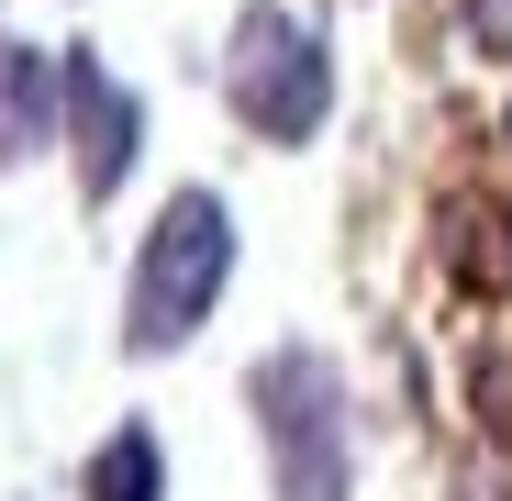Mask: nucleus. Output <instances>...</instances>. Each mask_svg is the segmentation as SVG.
<instances>
[{"label": "nucleus", "instance_id": "39448f33", "mask_svg": "<svg viewBox=\"0 0 512 501\" xmlns=\"http://www.w3.org/2000/svg\"><path fill=\"white\" fill-rule=\"evenodd\" d=\"M67 123V56L0 34V167H34Z\"/></svg>", "mask_w": 512, "mask_h": 501}, {"label": "nucleus", "instance_id": "f257e3e1", "mask_svg": "<svg viewBox=\"0 0 512 501\" xmlns=\"http://www.w3.org/2000/svg\"><path fill=\"white\" fill-rule=\"evenodd\" d=\"M234 279V201L223 190H167L145 245H134V279H123V357H179L190 334L223 312Z\"/></svg>", "mask_w": 512, "mask_h": 501}, {"label": "nucleus", "instance_id": "6e6552de", "mask_svg": "<svg viewBox=\"0 0 512 501\" xmlns=\"http://www.w3.org/2000/svg\"><path fill=\"white\" fill-rule=\"evenodd\" d=\"M468 401H479V424H490V435H512V334H490V346H479Z\"/></svg>", "mask_w": 512, "mask_h": 501}, {"label": "nucleus", "instance_id": "7ed1b4c3", "mask_svg": "<svg viewBox=\"0 0 512 501\" xmlns=\"http://www.w3.org/2000/svg\"><path fill=\"white\" fill-rule=\"evenodd\" d=\"M223 101L245 134L268 145H312L323 112H334V56L301 12H279V0H245L234 34H223Z\"/></svg>", "mask_w": 512, "mask_h": 501}, {"label": "nucleus", "instance_id": "f03ea898", "mask_svg": "<svg viewBox=\"0 0 512 501\" xmlns=\"http://www.w3.org/2000/svg\"><path fill=\"white\" fill-rule=\"evenodd\" d=\"M245 412H256V446H268V501H357L346 368L323 346H268L245 368Z\"/></svg>", "mask_w": 512, "mask_h": 501}, {"label": "nucleus", "instance_id": "1a4fd4ad", "mask_svg": "<svg viewBox=\"0 0 512 501\" xmlns=\"http://www.w3.org/2000/svg\"><path fill=\"white\" fill-rule=\"evenodd\" d=\"M457 23H468V45H479V56H501V67H512V0H457Z\"/></svg>", "mask_w": 512, "mask_h": 501}, {"label": "nucleus", "instance_id": "423d86ee", "mask_svg": "<svg viewBox=\"0 0 512 501\" xmlns=\"http://www.w3.org/2000/svg\"><path fill=\"white\" fill-rule=\"evenodd\" d=\"M78 501H167V446H156V424H112L90 457H78Z\"/></svg>", "mask_w": 512, "mask_h": 501}, {"label": "nucleus", "instance_id": "0eeeda50", "mask_svg": "<svg viewBox=\"0 0 512 501\" xmlns=\"http://www.w3.org/2000/svg\"><path fill=\"white\" fill-rule=\"evenodd\" d=\"M446 279L479 290V301L512 290V212H490V201H446Z\"/></svg>", "mask_w": 512, "mask_h": 501}, {"label": "nucleus", "instance_id": "20e7f679", "mask_svg": "<svg viewBox=\"0 0 512 501\" xmlns=\"http://www.w3.org/2000/svg\"><path fill=\"white\" fill-rule=\"evenodd\" d=\"M134 156H145V101L123 90L90 45H67V167H78V201H90V212L123 201Z\"/></svg>", "mask_w": 512, "mask_h": 501}]
</instances>
